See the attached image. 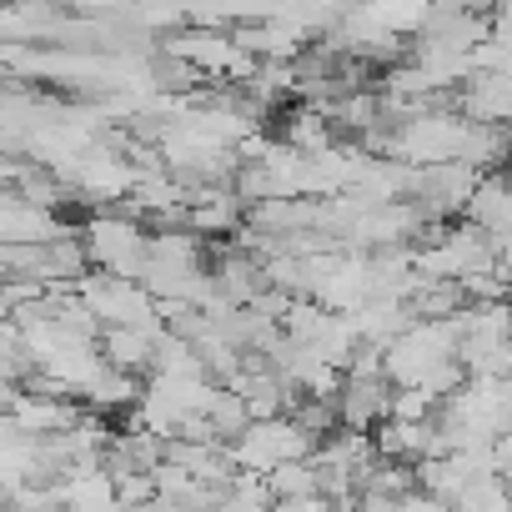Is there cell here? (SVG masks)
I'll return each instance as SVG.
<instances>
[{"instance_id":"7402d4cb","label":"cell","mask_w":512,"mask_h":512,"mask_svg":"<svg viewBox=\"0 0 512 512\" xmlns=\"http://www.w3.org/2000/svg\"><path fill=\"white\" fill-rule=\"evenodd\" d=\"M21 512H66L61 502H46V507H21Z\"/></svg>"},{"instance_id":"d6986e66","label":"cell","mask_w":512,"mask_h":512,"mask_svg":"<svg viewBox=\"0 0 512 512\" xmlns=\"http://www.w3.org/2000/svg\"><path fill=\"white\" fill-rule=\"evenodd\" d=\"M161 492H156V477L151 472H121V507L136 512V507H151Z\"/></svg>"},{"instance_id":"d4e9b609","label":"cell","mask_w":512,"mask_h":512,"mask_svg":"<svg viewBox=\"0 0 512 512\" xmlns=\"http://www.w3.org/2000/svg\"><path fill=\"white\" fill-rule=\"evenodd\" d=\"M507 181H512V171H507Z\"/></svg>"},{"instance_id":"7c38bea8","label":"cell","mask_w":512,"mask_h":512,"mask_svg":"<svg viewBox=\"0 0 512 512\" xmlns=\"http://www.w3.org/2000/svg\"><path fill=\"white\" fill-rule=\"evenodd\" d=\"M512 156V126H477L467 121V136H462V161L482 176H497V166Z\"/></svg>"},{"instance_id":"30bf717a","label":"cell","mask_w":512,"mask_h":512,"mask_svg":"<svg viewBox=\"0 0 512 512\" xmlns=\"http://www.w3.org/2000/svg\"><path fill=\"white\" fill-rule=\"evenodd\" d=\"M372 437H377L382 462H407V467H417V462H427V457H432L437 422H382Z\"/></svg>"},{"instance_id":"2e32d148","label":"cell","mask_w":512,"mask_h":512,"mask_svg":"<svg viewBox=\"0 0 512 512\" xmlns=\"http://www.w3.org/2000/svg\"><path fill=\"white\" fill-rule=\"evenodd\" d=\"M272 497L277 502H302V497H322V482H317V462H287L267 477Z\"/></svg>"},{"instance_id":"6da1fadb","label":"cell","mask_w":512,"mask_h":512,"mask_svg":"<svg viewBox=\"0 0 512 512\" xmlns=\"http://www.w3.org/2000/svg\"><path fill=\"white\" fill-rule=\"evenodd\" d=\"M81 241L91 251V267L116 277V282H141L146 277V246L151 231L131 221L126 211H91L81 226Z\"/></svg>"},{"instance_id":"603a6c76","label":"cell","mask_w":512,"mask_h":512,"mask_svg":"<svg viewBox=\"0 0 512 512\" xmlns=\"http://www.w3.org/2000/svg\"><path fill=\"white\" fill-rule=\"evenodd\" d=\"M502 402L512 407V377H502Z\"/></svg>"},{"instance_id":"5bb4252c","label":"cell","mask_w":512,"mask_h":512,"mask_svg":"<svg viewBox=\"0 0 512 512\" xmlns=\"http://www.w3.org/2000/svg\"><path fill=\"white\" fill-rule=\"evenodd\" d=\"M141 397H146V382H141V377H126V372L106 367L101 382L86 392V407H91V412H136Z\"/></svg>"},{"instance_id":"8992f818","label":"cell","mask_w":512,"mask_h":512,"mask_svg":"<svg viewBox=\"0 0 512 512\" xmlns=\"http://www.w3.org/2000/svg\"><path fill=\"white\" fill-rule=\"evenodd\" d=\"M6 417H16L31 437H61L86 422V407L66 397H36L26 387H6Z\"/></svg>"},{"instance_id":"cb8c5ba5","label":"cell","mask_w":512,"mask_h":512,"mask_svg":"<svg viewBox=\"0 0 512 512\" xmlns=\"http://www.w3.org/2000/svg\"><path fill=\"white\" fill-rule=\"evenodd\" d=\"M507 362H512V347H507Z\"/></svg>"},{"instance_id":"e0dca14e","label":"cell","mask_w":512,"mask_h":512,"mask_svg":"<svg viewBox=\"0 0 512 512\" xmlns=\"http://www.w3.org/2000/svg\"><path fill=\"white\" fill-rule=\"evenodd\" d=\"M457 512H512V482L507 477L467 482V492L457 497Z\"/></svg>"},{"instance_id":"5b68a950","label":"cell","mask_w":512,"mask_h":512,"mask_svg":"<svg viewBox=\"0 0 512 512\" xmlns=\"http://www.w3.org/2000/svg\"><path fill=\"white\" fill-rule=\"evenodd\" d=\"M71 231H81V226H66L56 211L26 206L21 191L0 196V246H56Z\"/></svg>"},{"instance_id":"4fadbf2b","label":"cell","mask_w":512,"mask_h":512,"mask_svg":"<svg viewBox=\"0 0 512 512\" xmlns=\"http://www.w3.org/2000/svg\"><path fill=\"white\" fill-rule=\"evenodd\" d=\"M282 141H287L292 151H302V156H322V151L337 146L332 121H327L322 106H297V111L287 116V136H282Z\"/></svg>"},{"instance_id":"277c9868","label":"cell","mask_w":512,"mask_h":512,"mask_svg":"<svg viewBox=\"0 0 512 512\" xmlns=\"http://www.w3.org/2000/svg\"><path fill=\"white\" fill-rule=\"evenodd\" d=\"M477 186H482V171H472L467 161H447V166L412 171L407 201H412L427 221H457V216H467Z\"/></svg>"},{"instance_id":"9c48e42d","label":"cell","mask_w":512,"mask_h":512,"mask_svg":"<svg viewBox=\"0 0 512 512\" xmlns=\"http://www.w3.org/2000/svg\"><path fill=\"white\" fill-rule=\"evenodd\" d=\"M457 116L477 126H512V76H472L457 91Z\"/></svg>"},{"instance_id":"ffe728a7","label":"cell","mask_w":512,"mask_h":512,"mask_svg":"<svg viewBox=\"0 0 512 512\" xmlns=\"http://www.w3.org/2000/svg\"><path fill=\"white\" fill-rule=\"evenodd\" d=\"M272 512H337V502H327V497H302V502H277Z\"/></svg>"},{"instance_id":"8fae6325","label":"cell","mask_w":512,"mask_h":512,"mask_svg":"<svg viewBox=\"0 0 512 512\" xmlns=\"http://www.w3.org/2000/svg\"><path fill=\"white\" fill-rule=\"evenodd\" d=\"M462 221L482 226L487 236H507L512 231V181H507V171L482 176V186H477V196H472V206H467Z\"/></svg>"},{"instance_id":"3957f363","label":"cell","mask_w":512,"mask_h":512,"mask_svg":"<svg viewBox=\"0 0 512 512\" xmlns=\"http://www.w3.org/2000/svg\"><path fill=\"white\" fill-rule=\"evenodd\" d=\"M462 136H467V116H457V111H427V116L397 126L392 161H402L412 171L462 161Z\"/></svg>"},{"instance_id":"ba28073f","label":"cell","mask_w":512,"mask_h":512,"mask_svg":"<svg viewBox=\"0 0 512 512\" xmlns=\"http://www.w3.org/2000/svg\"><path fill=\"white\" fill-rule=\"evenodd\" d=\"M171 332H136V327H106L101 337V357L106 367L126 372V377H151L156 372V347L166 342Z\"/></svg>"},{"instance_id":"52a82bcc","label":"cell","mask_w":512,"mask_h":512,"mask_svg":"<svg viewBox=\"0 0 512 512\" xmlns=\"http://www.w3.org/2000/svg\"><path fill=\"white\" fill-rule=\"evenodd\" d=\"M392 397H397V387L387 377H347V387L337 397L342 427L347 432H372L377 422L392 417Z\"/></svg>"},{"instance_id":"44dd1931","label":"cell","mask_w":512,"mask_h":512,"mask_svg":"<svg viewBox=\"0 0 512 512\" xmlns=\"http://www.w3.org/2000/svg\"><path fill=\"white\" fill-rule=\"evenodd\" d=\"M492 246H497V262L512 267V231H507V236H492Z\"/></svg>"},{"instance_id":"7a4b0ae2","label":"cell","mask_w":512,"mask_h":512,"mask_svg":"<svg viewBox=\"0 0 512 512\" xmlns=\"http://www.w3.org/2000/svg\"><path fill=\"white\" fill-rule=\"evenodd\" d=\"M317 437L302 432L292 417H277V422H251L226 452L236 462V472H251V477H272L277 467L287 462H312L317 457Z\"/></svg>"},{"instance_id":"ac0fdd59","label":"cell","mask_w":512,"mask_h":512,"mask_svg":"<svg viewBox=\"0 0 512 512\" xmlns=\"http://www.w3.org/2000/svg\"><path fill=\"white\" fill-rule=\"evenodd\" d=\"M432 407H437V402H432L422 387H397L387 422H432Z\"/></svg>"},{"instance_id":"9a60e30c","label":"cell","mask_w":512,"mask_h":512,"mask_svg":"<svg viewBox=\"0 0 512 512\" xmlns=\"http://www.w3.org/2000/svg\"><path fill=\"white\" fill-rule=\"evenodd\" d=\"M206 417H211V432H216L221 447H231V442L251 427V407H246V397H241V392H226V387L216 392V402H211Z\"/></svg>"}]
</instances>
